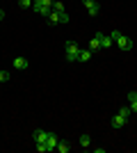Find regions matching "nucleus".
<instances>
[{
  "label": "nucleus",
  "instance_id": "nucleus-1",
  "mask_svg": "<svg viewBox=\"0 0 137 153\" xmlns=\"http://www.w3.org/2000/svg\"><path fill=\"white\" fill-rule=\"evenodd\" d=\"M110 37H112V44H117L119 48H121V51H126V53H128V51H133V39H130V37H126L124 32L114 30V32L110 34Z\"/></svg>",
  "mask_w": 137,
  "mask_h": 153
},
{
  "label": "nucleus",
  "instance_id": "nucleus-2",
  "mask_svg": "<svg viewBox=\"0 0 137 153\" xmlns=\"http://www.w3.org/2000/svg\"><path fill=\"white\" fill-rule=\"evenodd\" d=\"M32 9L39 16H46L48 19V14L53 12V0H32Z\"/></svg>",
  "mask_w": 137,
  "mask_h": 153
},
{
  "label": "nucleus",
  "instance_id": "nucleus-3",
  "mask_svg": "<svg viewBox=\"0 0 137 153\" xmlns=\"http://www.w3.org/2000/svg\"><path fill=\"white\" fill-rule=\"evenodd\" d=\"M64 51H66V59H69V62H78V55H80V46L76 44V41H66Z\"/></svg>",
  "mask_w": 137,
  "mask_h": 153
},
{
  "label": "nucleus",
  "instance_id": "nucleus-4",
  "mask_svg": "<svg viewBox=\"0 0 137 153\" xmlns=\"http://www.w3.org/2000/svg\"><path fill=\"white\" fill-rule=\"evenodd\" d=\"M85 2V9L89 16H98V12H101V5H98V0H82Z\"/></svg>",
  "mask_w": 137,
  "mask_h": 153
},
{
  "label": "nucleus",
  "instance_id": "nucleus-5",
  "mask_svg": "<svg viewBox=\"0 0 137 153\" xmlns=\"http://www.w3.org/2000/svg\"><path fill=\"white\" fill-rule=\"evenodd\" d=\"M46 137H48V130H44V128H37V130L32 133L34 144H46Z\"/></svg>",
  "mask_w": 137,
  "mask_h": 153
},
{
  "label": "nucleus",
  "instance_id": "nucleus-6",
  "mask_svg": "<svg viewBox=\"0 0 137 153\" xmlns=\"http://www.w3.org/2000/svg\"><path fill=\"white\" fill-rule=\"evenodd\" d=\"M27 66H30L27 57H14V69H16V71H25Z\"/></svg>",
  "mask_w": 137,
  "mask_h": 153
},
{
  "label": "nucleus",
  "instance_id": "nucleus-7",
  "mask_svg": "<svg viewBox=\"0 0 137 153\" xmlns=\"http://www.w3.org/2000/svg\"><path fill=\"white\" fill-rule=\"evenodd\" d=\"M46 146H48V151H55V146H57V135H55V133H48V137H46Z\"/></svg>",
  "mask_w": 137,
  "mask_h": 153
},
{
  "label": "nucleus",
  "instance_id": "nucleus-8",
  "mask_svg": "<svg viewBox=\"0 0 137 153\" xmlns=\"http://www.w3.org/2000/svg\"><path fill=\"white\" fill-rule=\"evenodd\" d=\"M96 37H98V41H101V48H110L112 46V37H105L103 32H96Z\"/></svg>",
  "mask_w": 137,
  "mask_h": 153
},
{
  "label": "nucleus",
  "instance_id": "nucleus-9",
  "mask_svg": "<svg viewBox=\"0 0 137 153\" xmlns=\"http://www.w3.org/2000/svg\"><path fill=\"white\" fill-rule=\"evenodd\" d=\"M126 123H128V119H126V117H121V114L112 117V128H124Z\"/></svg>",
  "mask_w": 137,
  "mask_h": 153
},
{
  "label": "nucleus",
  "instance_id": "nucleus-10",
  "mask_svg": "<svg viewBox=\"0 0 137 153\" xmlns=\"http://www.w3.org/2000/svg\"><path fill=\"white\" fill-rule=\"evenodd\" d=\"M91 55L94 53L89 51V48H80V55H78V62H89L91 59Z\"/></svg>",
  "mask_w": 137,
  "mask_h": 153
},
{
  "label": "nucleus",
  "instance_id": "nucleus-11",
  "mask_svg": "<svg viewBox=\"0 0 137 153\" xmlns=\"http://www.w3.org/2000/svg\"><path fill=\"white\" fill-rule=\"evenodd\" d=\"M128 105L133 112H137V91H128Z\"/></svg>",
  "mask_w": 137,
  "mask_h": 153
},
{
  "label": "nucleus",
  "instance_id": "nucleus-12",
  "mask_svg": "<svg viewBox=\"0 0 137 153\" xmlns=\"http://www.w3.org/2000/svg\"><path fill=\"white\" fill-rule=\"evenodd\" d=\"M89 51H91V53L101 51V41H98V37H96V34H94V37L89 39Z\"/></svg>",
  "mask_w": 137,
  "mask_h": 153
},
{
  "label": "nucleus",
  "instance_id": "nucleus-13",
  "mask_svg": "<svg viewBox=\"0 0 137 153\" xmlns=\"http://www.w3.org/2000/svg\"><path fill=\"white\" fill-rule=\"evenodd\" d=\"M55 151H59V153H69V142L57 140V146H55Z\"/></svg>",
  "mask_w": 137,
  "mask_h": 153
},
{
  "label": "nucleus",
  "instance_id": "nucleus-14",
  "mask_svg": "<svg viewBox=\"0 0 137 153\" xmlns=\"http://www.w3.org/2000/svg\"><path fill=\"white\" fill-rule=\"evenodd\" d=\"M48 23H50V25H59V14L50 12V14H48Z\"/></svg>",
  "mask_w": 137,
  "mask_h": 153
},
{
  "label": "nucleus",
  "instance_id": "nucleus-15",
  "mask_svg": "<svg viewBox=\"0 0 137 153\" xmlns=\"http://www.w3.org/2000/svg\"><path fill=\"white\" fill-rule=\"evenodd\" d=\"M78 142H80V146H85V149H87V146L91 144V137H89L87 133H82V135H80V140H78Z\"/></svg>",
  "mask_w": 137,
  "mask_h": 153
},
{
  "label": "nucleus",
  "instance_id": "nucleus-16",
  "mask_svg": "<svg viewBox=\"0 0 137 153\" xmlns=\"http://www.w3.org/2000/svg\"><path fill=\"white\" fill-rule=\"evenodd\" d=\"M53 12H66V9H64V5H62V2H59V0H53Z\"/></svg>",
  "mask_w": 137,
  "mask_h": 153
},
{
  "label": "nucleus",
  "instance_id": "nucleus-17",
  "mask_svg": "<svg viewBox=\"0 0 137 153\" xmlns=\"http://www.w3.org/2000/svg\"><path fill=\"white\" fill-rule=\"evenodd\" d=\"M130 112H133V110H130V105H124V108L119 110V114H121V117H126V119L130 117Z\"/></svg>",
  "mask_w": 137,
  "mask_h": 153
},
{
  "label": "nucleus",
  "instance_id": "nucleus-18",
  "mask_svg": "<svg viewBox=\"0 0 137 153\" xmlns=\"http://www.w3.org/2000/svg\"><path fill=\"white\" fill-rule=\"evenodd\" d=\"M69 23V14L66 12H59V25H66Z\"/></svg>",
  "mask_w": 137,
  "mask_h": 153
},
{
  "label": "nucleus",
  "instance_id": "nucleus-19",
  "mask_svg": "<svg viewBox=\"0 0 137 153\" xmlns=\"http://www.w3.org/2000/svg\"><path fill=\"white\" fill-rule=\"evenodd\" d=\"M9 80V71H0V82H7Z\"/></svg>",
  "mask_w": 137,
  "mask_h": 153
},
{
  "label": "nucleus",
  "instance_id": "nucleus-20",
  "mask_svg": "<svg viewBox=\"0 0 137 153\" xmlns=\"http://www.w3.org/2000/svg\"><path fill=\"white\" fill-rule=\"evenodd\" d=\"M19 5L23 7V9H27V7H32V0H19Z\"/></svg>",
  "mask_w": 137,
  "mask_h": 153
},
{
  "label": "nucleus",
  "instance_id": "nucleus-21",
  "mask_svg": "<svg viewBox=\"0 0 137 153\" xmlns=\"http://www.w3.org/2000/svg\"><path fill=\"white\" fill-rule=\"evenodd\" d=\"M34 146H37L39 153H48V146H46V144H34Z\"/></svg>",
  "mask_w": 137,
  "mask_h": 153
},
{
  "label": "nucleus",
  "instance_id": "nucleus-22",
  "mask_svg": "<svg viewBox=\"0 0 137 153\" xmlns=\"http://www.w3.org/2000/svg\"><path fill=\"white\" fill-rule=\"evenodd\" d=\"M2 19H5V12H2V9H0V21H2Z\"/></svg>",
  "mask_w": 137,
  "mask_h": 153
}]
</instances>
